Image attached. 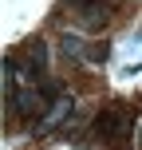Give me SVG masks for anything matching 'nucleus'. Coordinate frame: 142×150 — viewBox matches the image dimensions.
Listing matches in <instances>:
<instances>
[{
    "instance_id": "nucleus-1",
    "label": "nucleus",
    "mask_w": 142,
    "mask_h": 150,
    "mask_svg": "<svg viewBox=\"0 0 142 150\" xmlns=\"http://www.w3.org/2000/svg\"><path fill=\"white\" fill-rule=\"evenodd\" d=\"M130 127H134V111L122 107V103H114V107H103V115L95 119L91 130H95V138H103V142H114V138H126Z\"/></svg>"
},
{
    "instance_id": "nucleus-2",
    "label": "nucleus",
    "mask_w": 142,
    "mask_h": 150,
    "mask_svg": "<svg viewBox=\"0 0 142 150\" xmlns=\"http://www.w3.org/2000/svg\"><path fill=\"white\" fill-rule=\"evenodd\" d=\"M67 4L79 12V20H83V28H103L107 20H111V4L107 0H67Z\"/></svg>"
},
{
    "instance_id": "nucleus-3",
    "label": "nucleus",
    "mask_w": 142,
    "mask_h": 150,
    "mask_svg": "<svg viewBox=\"0 0 142 150\" xmlns=\"http://www.w3.org/2000/svg\"><path fill=\"white\" fill-rule=\"evenodd\" d=\"M71 111H75V103H71V95H59V99H55V103H52V111L44 115V130H52V127H59V122L67 119Z\"/></svg>"
},
{
    "instance_id": "nucleus-4",
    "label": "nucleus",
    "mask_w": 142,
    "mask_h": 150,
    "mask_svg": "<svg viewBox=\"0 0 142 150\" xmlns=\"http://www.w3.org/2000/svg\"><path fill=\"white\" fill-rule=\"evenodd\" d=\"M44 63H47V47H44V40H32V47H28V67L44 71Z\"/></svg>"
},
{
    "instance_id": "nucleus-5",
    "label": "nucleus",
    "mask_w": 142,
    "mask_h": 150,
    "mask_svg": "<svg viewBox=\"0 0 142 150\" xmlns=\"http://www.w3.org/2000/svg\"><path fill=\"white\" fill-rule=\"evenodd\" d=\"M63 55H71V59H83V55H87L83 40H79V36H63Z\"/></svg>"
},
{
    "instance_id": "nucleus-6",
    "label": "nucleus",
    "mask_w": 142,
    "mask_h": 150,
    "mask_svg": "<svg viewBox=\"0 0 142 150\" xmlns=\"http://www.w3.org/2000/svg\"><path fill=\"white\" fill-rule=\"evenodd\" d=\"M107 55H111L107 44H87V55H83V59L87 63H107Z\"/></svg>"
},
{
    "instance_id": "nucleus-7",
    "label": "nucleus",
    "mask_w": 142,
    "mask_h": 150,
    "mask_svg": "<svg viewBox=\"0 0 142 150\" xmlns=\"http://www.w3.org/2000/svg\"><path fill=\"white\" fill-rule=\"evenodd\" d=\"M138 142H142V138H138Z\"/></svg>"
}]
</instances>
